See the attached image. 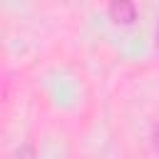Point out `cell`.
Instances as JSON below:
<instances>
[{
  "mask_svg": "<svg viewBox=\"0 0 159 159\" xmlns=\"http://www.w3.org/2000/svg\"><path fill=\"white\" fill-rule=\"evenodd\" d=\"M15 159H32V147H22V149L15 154Z\"/></svg>",
  "mask_w": 159,
  "mask_h": 159,
  "instance_id": "obj_2",
  "label": "cell"
},
{
  "mask_svg": "<svg viewBox=\"0 0 159 159\" xmlns=\"http://www.w3.org/2000/svg\"><path fill=\"white\" fill-rule=\"evenodd\" d=\"M154 40H157V47H159V22H157V30H154Z\"/></svg>",
  "mask_w": 159,
  "mask_h": 159,
  "instance_id": "obj_3",
  "label": "cell"
},
{
  "mask_svg": "<svg viewBox=\"0 0 159 159\" xmlns=\"http://www.w3.org/2000/svg\"><path fill=\"white\" fill-rule=\"evenodd\" d=\"M154 144H157V149H159V127H157V134H154Z\"/></svg>",
  "mask_w": 159,
  "mask_h": 159,
  "instance_id": "obj_4",
  "label": "cell"
},
{
  "mask_svg": "<svg viewBox=\"0 0 159 159\" xmlns=\"http://www.w3.org/2000/svg\"><path fill=\"white\" fill-rule=\"evenodd\" d=\"M109 17L117 25H132L137 17V7L132 0H112L109 2Z\"/></svg>",
  "mask_w": 159,
  "mask_h": 159,
  "instance_id": "obj_1",
  "label": "cell"
}]
</instances>
